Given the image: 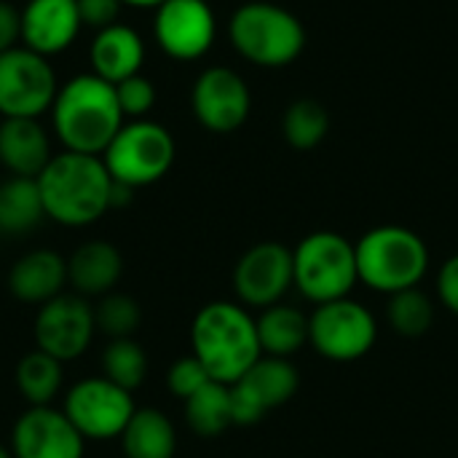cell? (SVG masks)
Here are the masks:
<instances>
[{"label":"cell","instance_id":"83f0119b","mask_svg":"<svg viewBox=\"0 0 458 458\" xmlns=\"http://www.w3.org/2000/svg\"><path fill=\"white\" fill-rule=\"evenodd\" d=\"M386 319H389V325H392V330L397 335H403V338H421V335H427L432 330L435 303L419 287L400 290V293L389 295Z\"/></svg>","mask_w":458,"mask_h":458},{"label":"cell","instance_id":"4dcf8cb0","mask_svg":"<svg viewBox=\"0 0 458 458\" xmlns=\"http://www.w3.org/2000/svg\"><path fill=\"white\" fill-rule=\"evenodd\" d=\"M115 99L121 105L123 118H142L153 110L156 105V86L145 75H131L121 83H115Z\"/></svg>","mask_w":458,"mask_h":458},{"label":"cell","instance_id":"1f68e13d","mask_svg":"<svg viewBox=\"0 0 458 458\" xmlns=\"http://www.w3.org/2000/svg\"><path fill=\"white\" fill-rule=\"evenodd\" d=\"M212 376L207 373V368L191 354V357H182L177 360L172 368H169V376H166V384H169V392L177 397V400H188L193 397L204 384H209Z\"/></svg>","mask_w":458,"mask_h":458},{"label":"cell","instance_id":"8d00e7d4","mask_svg":"<svg viewBox=\"0 0 458 458\" xmlns=\"http://www.w3.org/2000/svg\"><path fill=\"white\" fill-rule=\"evenodd\" d=\"M0 458H13V454H11V451H5V448L0 445Z\"/></svg>","mask_w":458,"mask_h":458},{"label":"cell","instance_id":"ac0fdd59","mask_svg":"<svg viewBox=\"0 0 458 458\" xmlns=\"http://www.w3.org/2000/svg\"><path fill=\"white\" fill-rule=\"evenodd\" d=\"M51 158V142L38 118L0 121V164L11 172V177L38 180Z\"/></svg>","mask_w":458,"mask_h":458},{"label":"cell","instance_id":"7a4b0ae2","mask_svg":"<svg viewBox=\"0 0 458 458\" xmlns=\"http://www.w3.org/2000/svg\"><path fill=\"white\" fill-rule=\"evenodd\" d=\"M46 217L78 228L99 220L110 209L113 177L102 156L64 150L38 174Z\"/></svg>","mask_w":458,"mask_h":458},{"label":"cell","instance_id":"9c48e42d","mask_svg":"<svg viewBox=\"0 0 458 458\" xmlns=\"http://www.w3.org/2000/svg\"><path fill=\"white\" fill-rule=\"evenodd\" d=\"M56 75L48 56L16 46L0 54V115L38 118L51 110L56 99Z\"/></svg>","mask_w":458,"mask_h":458},{"label":"cell","instance_id":"8992f818","mask_svg":"<svg viewBox=\"0 0 458 458\" xmlns=\"http://www.w3.org/2000/svg\"><path fill=\"white\" fill-rule=\"evenodd\" d=\"M293 282L314 306L349 298L360 282L354 244L335 231L309 233L293 250Z\"/></svg>","mask_w":458,"mask_h":458},{"label":"cell","instance_id":"30bf717a","mask_svg":"<svg viewBox=\"0 0 458 458\" xmlns=\"http://www.w3.org/2000/svg\"><path fill=\"white\" fill-rule=\"evenodd\" d=\"M134 411L131 392L115 386L105 376L75 384L64 397V416L83 435V440L121 437Z\"/></svg>","mask_w":458,"mask_h":458},{"label":"cell","instance_id":"5b68a950","mask_svg":"<svg viewBox=\"0 0 458 458\" xmlns=\"http://www.w3.org/2000/svg\"><path fill=\"white\" fill-rule=\"evenodd\" d=\"M233 48L258 67H287L306 48L301 19L274 3L252 0L233 11L228 21Z\"/></svg>","mask_w":458,"mask_h":458},{"label":"cell","instance_id":"d6986e66","mask_svg":"<svg viewBox=\"0 0 458 458\" xmlns=\"http://www.w3.org/2000/svg\"><path fill=\"white\" fill-rule=\"evenodd\" d=\"M145 62V43L137 30L126 24H110L97 32L91 43V67L107 83H121L140 72Z\"/></svg>","mask_w":458,"mask_h":458},{"label":"cell","instance_id":"836d02e7","mask_svg":"<svg viewBox=\"0 0 458 458\" xmlns=\"http://www.w3.org/2000/svg\"><path fill=\"white\" fill-rule=\"evenodd\" d=\"M437 295H440V303L458 317V255L448 258L443 266H440V274H437Z\"/></svg>","mask_w":458,"mask_h":458},{"label":"cell","instance_id":"4fadbf2b","mask_svg":"<svg viewBox=\"0 0 458 458\" xmlns=\"http://www.w3.org/2000/svg\"><path fill=\"white\" fill-rule=\"evenodd\" d=\"M293 282V250L279 242L250 247L233 268V290L244 306L268 309L282 303Z\"/></svg>","mask_w":458,"mask_h":458},{"label":"cell","instance_id":"ffe728a7","mask_svg":"<svg viewBox=\"0 0 458 458\" xmlns=\"http://www.w3.org/2000/svg\"><path fill=\"white\" fill-rule=\"evenodd\" d=\"M67 282V260L54 250H35L19 258L8 274V287L13 298L24 303H48L62 295Z\"/></svg>","mask_w":458,"mask_h":458},{"label":"cell","instance_id":"52a82bcc","mask_svg":"<svg viewBox=\"0 0 458 458\" xmlns=\"http://www.w3.org/2000/svg\"><path fill=\"white\" fill-rule=\"evenodd\" d=\"M102 161L115 182L142 188L161 180L174 164V137L156 121H129L118 129Z\"/></svg>","mask_w":458,"mask_h":458},{"label":"cell","instance_id":"d6a6232c","mask_svg":"<svg viewBox=\"0 0 458 458\" xmlns=\"http://www.w3.org/2000/svg\"><path fill=\"white\" fill-rule=\"evenodd\" d=\"M78 3V13H81V21L86 27H94L97 32L110 27V24H118V13H121V0H75Z\"/></svg>","mask_w":458,"mask_h":458},{"label":"cell","instance_id":"603a6c76","mask_svg":"<svg viewBox=\"0 0 458 458\" xmlns=\"http://www.w3.org/2000/svg\"><path fill=\"white\" fill-rule=\"evenodd\" d=\"M121 443L126 458H174L177 451L174 427L156 408L134 411L131 421L121 435Z\"/></svg>","mask_w":458,"mask_h":458},{"label":"cell","instance_id":"9a60e30c","mask_svg":"<svg viewBox=\"0 0 458 458\" xmlns=\"http://www.w3.org/2000/svg\"><path fill=\"white\" fill-rule=\"evenodd\" d=\"M94 333V309L81 295H56L40 306L35 319L38 349L56 357L59 362L81 357L89 349Z\"/></svg>","mask_w":458,"mask_h":458},{"label":"cell","instance_id":"d4e9b609","mask_svg":"<svg viewBox=\"0 0 458 458\" xmlns=\"http://www.w3.org/2000/svg\"><path fill=\"white\" fill-rule=\"evenodd\" d=\"M185 419H188V427L199 437L223 435L228 427H233L231 386L220 381L204 384L193 397L185 400Z\"/></svg>","mask_w":458,"mask_h":458},{"label":"cell","instance_id":"e0dca14e","mask_svg":"<svg viewBox=\"0 0 458 458\" xmlns=\"http://www.w3.org/2000/svg\"><path fill=\"white\" fill-rule=\"evenodd\" d=\"M81 27L75 0H30L21 8V46L40 56L70 48Z\"/></svg>","mask_w":458,"mask_h":458},{"label":"cell","instance_id":"4316f807","mask_svg":"<svg viewBox=\"0 0 458 458\" xmlns=\"http://www.w3.org/2000/svg\"><path fill=\"white\" fill-rule=\"evenodd\" d=\"M330 131V115L317 99H295L282 118V134L295 150H314Z\"/></svg>","mask_w":458,"mask_h":458},{"label":"cell","instance_id":"f1b7e54d","mask_svg":"<svg viewBox=\"0 0 458 458\" xmlns=\"http://www.w3.org/2000/svg\"><path fill=\"white\" fill-rule=\"evenodd\" d=\"M145 373H148V357L134 338L110 341V346L102 354V376L107 381H113L126 392H134L145 381Z\"/></svg>","mask_w":458,"mask_h":458},{"label":"cell","instance_id":"3957f363","mask_svg":"<svg viewBox=\"0 0 458 458\" xmlns=\"http://www.w3.org/2000/svg\"><path fill=\"white\" fill-rule=\"evenodd\" d=\"M193 357L207 368L212 381L236 384L260 357L255 317L231 301L207 303L191 327Z\"/></svg>","mask_w":458,"mask_h":458},{"label":"cell","instance_id":"ba28073f","mask_svg":"<svg viewBox=\"0 0 458 458\" xmlns=\"http://www.w3.org/2000/svg\"><path fill=\"white\" fill-rule=\"evenodd\" d=\"M378 338V325L362 303L352 298L322 303L309 317V344L333 362L362 360Z\"/></svg>","mask_w":458,"mask_h":458},{"label":"cell","instance_id":"44dd1931","mask_svg":"<svg viewBox=\"0 0 458 458\" xmlns=\"http://www.w3.org/2000/svg\"><path fill=\"white\" fill-rule=\"evenodd\" d=\"M123 260L110 242H89L67 260V282L78 295H107L121 279Z\"/></svg>","mask_w":458,"mask_h":458},{"label":"cell","instance_id":"e575fe53","mask_svg":"<svg viewBox=\"0 0 458 458\" xmlns=\"http://www.w3.org/2000/svg\"><path fill=\"white\" fill-rule=\"evenodd\" d=\"M21 40V11L8 0H0V54L16 48Z\"/></svg>","mask_w":458,"mask_h":458},{"label":"cell","instance_id":"7c38bea8","mask_svg":"<svg viewBox=\"0 0 458 458\" xmlns=\"http://www.w3.org/2000/svg\"><path fill=\"white\" fill-rule=\"evenodd\" d=\"M191 107L204 129L215 134H228L242 129L250 118L252 94L244 78L231 67H209L193 83Z\"/></svg>","mask_w":458,"mask_h":458},{"label":"cell","instance_id":"cb8c5ba5","mask_svg":"<svg viewBox=\"0 0 458 458\" xmlns=\"http://www.w3.org/2000/svg\"><path fill=\"white\" fill-rule=\"evenodd\" d=\"M46 217L38 180L8 177L0 182V233L21 236L30 233Z\"/></svg>","mask_w":458,"mask_h":458},{"label":"cell","instance_id":"484cf974","mask_svg":"<svg viewBox=\"0 0 458 458\" xmlns=\"http://www.w3.org/2000/svg\"><path fill=\"white\" fill-rule=\"evenodd\" d=\"M62 365L46 352H30L16 365V386L30 405H51L62 389Z\"/></svg>","mask_w":458,"mask_h":458},{"label":"cell","instance_id":"f546056e","mask_svg":"<svg viewBox=\"0 0 458 458\" xmlns=\"http://www.w3.org/2000/svg\"><path fill=\"white\" fill-rule=\"evenodd\" d=\"M140 322H142V311H140L137 301L129 295H118V293L102 295L99 306L94 309V325L110 341L131 338L137 333Z\"/></svg>","mask_w":458,"mask_h":458},{"label":"cell","instance_id":"6da1fadb","mask_svg":"<svg viewBox=\"0 0 458 458\" xmlns=\"http://www.w3.org/2000/svg\"><path fill=\"white\" fill-rule=\"evenodd\" d=\"M51 121L64 150L102 156L123 126L115 86L94 72L70 78L56 91Z\"/></svg>","mask_w":458,"mask_h":458},{"label":"cell","instance_id":"2e32d148","mask_svg":"<svg viewBox=\"0 0 458 458\" xmlns=\"http://www.w3.org/2000/svg\"><path fill=\"white\" fill-rule=\"evenodd\" d=\"M11 454L13 458H83V435L64 411L32 405L13 424Z\"/></svg>","mask_w":458,"mask_h":458},{"label":"cell","instance_id":"8fae6325","mask_svg":"<svg viewBox=\"0 0 458 458\" xmlns=\"http://www.w3.org/2000/svg\"><path fill=\"white\" fill-rule=\"evenodd\" d=\"M301 378L290 360L263 354L236 384H231L233 424L252 427L266 413L282 408L298 394Z\"/></svg>","mask_w":458,"mask_h":458},{"label":"cell","instance_id":"5bb4252c","mask_svg":"<svg viewBox=\"0 0 458 458\" xmlns=\"http://www.w3.org/2000/svg\"><path fill=\"white\" fill-rule=\"evenodd\" d=\"M217 21L207 0H164L156 8L153 35L172 59H199L215 43Z\"/></svg>","mask_w":458,"mask_h":458},{"label":"cell","instance_id":"d590c367","mask_svg":"<svg viewBox=\"0 0 458 458\" xmlns=\"http://www.w3.org/2000/svg\"><path fill=\"white\" fill-rule=\"evenodd\" d=\"M123 5H134V8H158L164 0H121Z\"/></svg>","mask_w":458,"mask_h":458},{"label":"cell","instance_id":"277c9868","mask_svg":"<svg viewBox=\"0 0 458 458\" xmlns=\"http://www.w3.org/2000/svg\"><path fill=\"white\" fill-rule=\"evenodd\" d=\"M354 252L360 282L386 295L419 287L429 268L424 239L405 225H378L368 231L354 244Z\"/></svg>","mask_w":458,"mask_h":458},{"label":"cell","instance_id":"7402d4cb","mask_svg":"<svg viewBox=\"0 0 458 458\" xmlns=\"http://www.w3.org/2000/svg\"><path fill=\"white\" fill-rule=\"evenodd\" d=\"M258 325V341L260 352L268 357H284L290 360L309 344V317L287 303H274L263 309V314L255 319Z\"/></svg>","mask_w":458,"mask_h":458}]
</instances>
